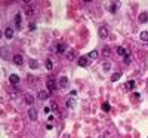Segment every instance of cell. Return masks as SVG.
<instances>
[{"label":"cell","mask_w":148,"mask_h":138,"mask_svg":"<svg viewBox=\"0 0 148 138\" xmlns=\"http://www.w3.org/2000/svg\"><path fill=\"white\" fill-rule=\"evenodd\" d=\"M98 138H102V137H98Z\"/></svg>","instance_id":"obj_36"},{"label":"cell","mask_w":148,"mask_h":138,"mask_svg":"<svg viewBox=\"0 0 148 138\" xmlns=\"http://www.w3.org/2000/svg\"><path fill=\"white\" fill-rule=\"evenodd\" d=\"M52 108H53V111H55V113H58V106H55V104H53V106H52Z\"/></svg>","instance_id":"obj_33"},{"label":"cell","mask_w":148,"mask_h":138,"mask_svg":"<svg viewBox=\"0 0 148 138\" xmlns=\"http://www.w3.org/2000/svg\"><path fill=\"white\" fill-rule=\"evenodd\" d=\"M77 63H79V65H80V67H83V68H84V67H87V65H89V58H87V56H80Z\"/></svg>","instance_id":"obj_2"},{"label":"cell","mask_w":148,"mask_h":138,"mask_svg":"<svg viewBox=\"0 0 148 138\" xmlns=\"http://www.w3.org/2000/svg\"><path fill=\"white\" fill-rule=\"evenodd\" d=\"M139 39H141V40L142 42H148V31H141V34H139Z\"/></svg>","instance_id":"obj_17"},{"label":"cell","mask_w":148,"mask_h":138,"mask_svg":"<svg viewBox=\"0 0 148 138\" xmlns=\"http://www.w3.org/2000/svg\"><path fill=\"white\" fill-rule=\"evenodd\" d=\"M98 36H99L101 39H105V37L108 36V28H107V27H99V30H98Z\"/></svg>","instance_id":"obj_4"},{"label":"cell","mask_w":148,"mask_h":138,"mask_svg":"<svg viewBox=\"0 0 148 138\" xmlns=\"http://www.w3.org/2000/svg\"><path fill=\"white\" fill-rule=\"evenodd\" d=\"M130 61H132V60H130V56L126 55V56H124V64H130Z\"/></svg>","instance_id":"obj_29"},{"label":"cell","mask_w":148,"mask_h":138,"mask_svg":"<svg viewBox=\"0 0 148 138\" xmlns=\"http://www.w3.org/2000/svg\"><path fill=\"white\" fill-rule=\"evenodd\" d=\"M102 110H104V111H110V104H108V103H104V104H102Z\"/></svg>","instance_id":"obj_27"},{"label":"cell","mask_w":148,"mask_h":138,"mask_svg":"<svg viewBox=\"0 0 148 138\" xmlns=\"http://www.w3.org/2000/svg\"><path fill=\"white\" fill-rule=\"evenodd\" d=\"M36 82V79H34V76H28V83L31 85V83H34Z\"/></svg>","instance_id":"obj_30"},{"label":"cell","mask_w":148,"mask_h":138,"mask_svg":"<svg viewBox=\"0 0 148 138\" xmlns=\"http://www.w3.org/2000/svg\"><path fill=\"white\" fill-rule=\"evenodd\" d=\"M46 86H47L49 92H50V94H53V91L56 89V82H55L52 77H49V79H47V82H46Z\"/></svg>","instance_id":"obj_1"},{"label":"cell","mask_w":148,"mask_h":138,"mask_svg":"<svg viewBox=\"0 0 148 138\" xmlns=\"http://www.w3.org/2000/svg\"><path fill=\"white\" fill-rule=\"evenodd\" d=\"M126 88H127L129 91H132V89L135 88V82H133V80H129V82L126 83Z\"/></svg>","instance_id":"obj_23"},{"label":"cell","mask_w":148,"mask_h":138,"mask_svg":"<svg viewBox=\"0 0 148 138\" xmlns=\"http://www.w3.org/2000/svg\"><path fill=\"white\" fill-rule=\"evenodd\" d=\"M43 111H45V114H47V113L50 111V108H49V107H45V108H43Z\"/></svg>","instance_id":"obj_32"},{"label":"cell","mask_w":148,"mask_h":138,"mask_svg":"<svg viewBox=\"0 0 148 138\" xmlns=\"http://www.w3.org/2000/svg\"><path fill=\"white\" fill-rule=\"evenodd\" d=\"M68 86V77H61L59 79V88L61 89H65Z\"/></svg>","instance_id":"obj_7"},{"label":"cell","mask_w":148,"mask_h":138,"mask_svg":"<svg viewBox=\"0 0 148 138\" xmlns=\"http://www.w3.org/2000/svg\"><path fill=\"white\" fill-rule=\"evenodd\" d=\"M64 51H65V45H64V43H59V45L56 46V52H59V53H62Z\"/></svg>","instance_id":"obj_24"},{"label":"cell","mask_w":148,"mask_h":138,"mask_svg":"<svg viewBox=\"0 0 148 138\" xmlns=\"http://www.w3.org/2000/svg\"><path fill=\"white\" fill-rule=\"evenodd\" d=\"M98 55H99V52H98L96 49H93V51H90V52H89L87 58H89V60H96V58H98Z\"/></svg>","instance_id":"obj_11"},{"label":"cell","mask_w":148,"mask_h":138,"mask_svg":"<svg viewBox=\"0 0 148 138\" xmlns=\"http://www.w3.org/2000/svg\"><path fill=\"white\" fill-rule=\"evenodd\" d=\"M5 37H6V39H12V37H13V30H12L10 27H6V28H5Z\"/></svg>","instance_id":"obj_10"},{"label":"cell","mask_w":148,"mask_h":138,"mask_svg":"<svg viewBox=\"0 0 148 138\" xmlns=\"http://www.w3.org/2000/svg\"><path fill=\"white\" fill-rule=\"evenodd\" d=\"M21 24H22L21 13H16V15H15V25H16V28H21Z\"/></svg>","instance_id":"obj_8"},{"label":"cell","mask_w":148,"mask_h":138,"mask_svg":"<svg viewBox=\"0 0 148 138\" xmlns=\"http://www.w3.org/2000/svg\"><path fill=\"white\" fill-rule=\"evenodd\" d=\"M46 128H47V129H52V128H53V125H52V123H47V125H46Z\"/></svg>","instance_id":"obj_34"},{"label":"cell","mask_w":148,"mask_h":138,"mask_svg":"<svg viewBox=\"0 0 148 138\" xmlns=\"http://www.w3.org/2000/svg\"><path fill=\"white\" fill-rule=\"evenodd\" d=\"M117 53H119L120 56H126V55H129V53L126 52V49L123 48V46H119V48H117Z\"/></svg>","instance_id":"obj_18"},{"label":"cell","mask_w":148,"mask_h":138,"mask_svg":"<svg viewBox=\"0 0 148 138\" xmlns=\"http://www.w3.org/2000/svg\"><path fill=\"white\" fill-rule=\"evenodd\" d=\"M28 28L33 31V30H36V24H33V22H30V25H28Z\"/></svg>","instance_id":"obj_31"},{"label":"cell","mask_w":148,"mask_h":138,"mask_svg":"<svg viewBox=\"0 0 148 138\" xmlns=\"http://www.w3.org/2000/svg\"><path fill=\"white\" fill-rule=\"evenodd\" d=\"M28 67H30L31 70H36V68H39V63H37L36 60H30V61H28Z\"/></svg>","instance_id":"obj_16"},{"label":"cell","mask_w":148,"mask_h":138,"mask_svg":"<svg viewBox=\"0 0 148 138\" xmlns=\"http://www.w3.org/2000/svg\"><path fill=\"white\" fill-rule=\"evenodd\" d=\"M25 12H27L28 16H31V15L34 13V8H33V6H25Z\"/></svg>","instance_id":"obj_20"},{"label":"cell","mask_w":148,"mask_h":138,"mask_svg":"<svg viewBox=\"0 0 148 138\" xmlns=\"http://www.w3.org/2000/svg\"><path fill=\"white\" fill-rule=\"evenodd\" d=\"M139 98V94H133V100H138Z\"/></svg>","instance_id":"obj_35"},{"label":"cell","mask_w":148,"mask_h":138,"mask_svg":"<svg viewBox=\"0 0 148 138\" xmlns=\"http://www.w3.org/2000/svg\"><path fill=\"white\" fill-rule=\"evenodd\" d=\"M13 63H15L16 65H22V63H24V58H22V55H19V53L13 55Z\"/></svg>","instance_id":"obj_5"},{"label":"cell","mask_w":148,"mask_h":138,"mask_svg":"<svg viewBox=\"0 0 148 138\" xmlns=\"http://www.w3.org/2000/svg\"><path fill=\"white\" fill-rule=\"evenodd\" d=\"M9 82H10L13 86H16L18 83H19V76H18V74H10V76H9Z\"/></svg>","instance_id":"obj_3"},{"label":"cell","mask_w":148,"mask_h":138,"mask_svg":"<svg viewBox=\"0 0 148 138\" xmlns=\"http://www.w3.org/2000/svg\"><path fill=\"white\" fill-rule=\"evenodd\" d=\"M110 68H111V63H108V61H105V63L102 64V70H104V71H108Z\"/></svg>","instance_id":"obj_25"},{"label":"cell","mask_w":148,"mask_h":138,"mask_svg":"<svg viewBox=\"0 0 148 138\" xmlns=\"http://www.w3.org/2000/svg\"><path fill=\"white\" fill-rule=\"evenodd\" d=\"M24 101H25V104L31 106V104L34 103V96H33L31 94H25V95H24Z\"/></svg>","instance_id":"obj_6"},{"label":"cell","mask_w":148,"mask_h":138,"mask_svg":"<svg viewBox=\"0 0 148 138\" xmlns=\"http://www.w3.org/2000/svg\"><path fill=\"white\" fill-rule=\"evenodd\" d=\"M110 52H111L110 46H104V48H102V55H104V56H108V55H110Z\"/></svg>","instance_id":"obj_21"},{"label":"cell","mask_w":148,"mask_h":138,"mask_svg":"<svg viewBox=\"0 0 148 138\" xmlns=\"http://www.w3.org/2000/svg\"><path fill=\"white\" fill-rule=\"evenodd\" d=\"M9 96H10V98H16V96H18V89H16V86H12V88L9 89Z\"/></svg>","instance_id":"obj_14"},{"label":"cell","mask_w":148,"mask_h":138,"mask_svg":"<svg viewBox=\"0 0 148 138\" xmlns=\"http://www.w3.org/2000/svg\"><path fill=\"white\" fill-rule=\"evenodd\" d=\"M46 68H47V70H52V68H53V63H52V60H46Z\"/></svg>","instance_id":"obj_26"},{"label":"cell","mask_w":148,"mask_h":138,"mask_svg":"<svg viewBox=\"0 0 148 138\" xmlns=\"http://www.w3.org/2000/svg\"><path fill=\"white\" fill-rule=\"evenodd\" d=\"M28 117H30L31 120H37V111L34 108H30L28 110Z\"/></svg>","instance_id":"obj_12"},{"label":"cell","mask_w":148,"mask_h":138,"mask_svg":"<svg viewBox=\"0 0 148 138\" xmlns=\"http://www.w3.org/2000/svg\"><path fill=\"white\" fill-rule=\"evenodd\" d=\"M121 77V73L120 71H117V73H114L113 76H111V82H117L119 80V79Z\"/></svg>","instance_id":"obj_19"},{"label":"cell","mask_w":148,"mask_h":138,"mask_svg":"<svg viewBox=\"0 0 148 138\" xmlns=\"http://www.w3.org/2000/svg\"><path fill=\"white\" fill-rule=\"evenodd\" d=\"M65 104H67V107H68V108H71V107L76 106V101H74L73 98H70V100H67V103H65Z\"/></svg>","instance_id":"obj_22"},{"label":"cell","mask_w":148,"mask_h":138,"mask_svg":"<svg viewBox=\"0 0 148 138\" xmlns=\"http://www.w3.org/2000/svg\"><path fill=\"white\" fill-rule=\"evenodd\" d=\"M49 95H50V92H46V91H40L39 92V98H40V100H47V98H49Z\"/></svg>","instance_id":"obj_15"},{"label":"cell","mask_w":148,"mask_h":138,"mask_svg":"<svg viewBox=\"0 0 148 138\" xmlns=\"http://www.w3.org/2000/svg\"><path fill=\"white\" fill-rule=\"evenodd\" d=\"M119 6H120V3L119 2H111V5H110V12H117L119 11Z\"/></svg>","instance_id":"obj_9"},{"label":"cell","mask_w":148,"mask_h":138,"mask_svg":"<svg viewBox=\"0 0 148 138\" xmlns=\"http://www.w3.org/2000/svg\"><path fill=\"white\" fill-rule=\"evenodd\" d=\"M67 58H68V61H73L74 60V52H68L67 53Z\"/></svg>","instance_id":"obj_28"},{"label":"cell","mask_w":148,"mask_h":138,"mask_svg":"<svg viewBox=\"0 0 148 138\" xmlns=\"http://www.w3.org/2000/svg\"><path fill=\"white\" fill-rule=\"evenodd\" d=\"M139 22H142V24L148 22V13H147V12H142V13L139 15Z\"/></svg>","instance_id":"obj_13"}]
</instances>
